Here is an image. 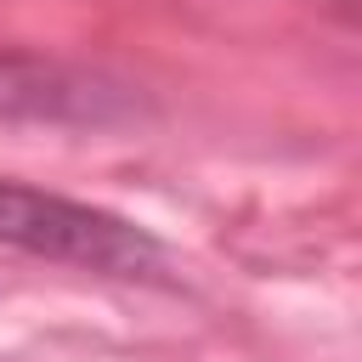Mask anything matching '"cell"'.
Listing matches in <instances>:
<instances>
[{
    "instance_id": "cell-2",
    "label": "cell",
    "mask_w": 362,
    "mask_h": 362,
    "mask_svg": "<svg viewBox=\"0 0 362 362\" xmlns=\"http://www.w3.org/2000/svg\"><path fill=\"white\" fill-rule=\"evenodd\" d=\"M0 113H45V119H68V113H102V90H90L85 79L62 74V68H40V62H17L0 57Z\"/></svg>"
},
{
    "instance_id": "cell-1",
    "label": "cell",
    "mask_w": 362,
    "mask_h": 362,
    "mask_svg": "<svg viewBox=\"0 0 362 362\" xmlns=\"http://www.w3.org/2000/svg\"><path fill=\"white\" fill-rule=\"evenodd\" d=\"M0 243L34 260L85 266L102 277H147L158 266V243L124 215H107V209H90L62 192L23 187V181H0Z\"/></svg>"
}]
</instances>
